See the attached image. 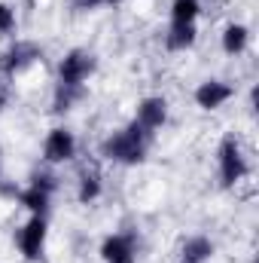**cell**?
Instances as JSON below:
<instances>
[{"label": "cell", "mask_w": 259, "mask_h": 263, "mask_svg": "<svg viewBox=\"0 0 259 263\" xmlns=\"http://www.w3.org/2000/svg\"><path fill=\"white\" fill-rule=\"evenodd\" d=\"M107 156H113L119 162H137L143 156V129L134 123L131 129L113 135L107 141Z\"/></svg>", "instance_id": "1"}, {"label": "cell", "mask_w": 259, "mask_h": 263, "mask_svg": "<svg viewBox=\"0 0 259 263\" xmlns=\"http://www.w3.org/2000/svg\"><path fill=\"white\" fill-rule=\"evenodd\" d=\"M220 168H223V181H226V184H238V181H244V175H247V162H244L241 147H238L235 141H226V144H223V150H220Z\"/></svg>", "instance_id": "2"}, {"label": "cell", "mask_w": 259, "mask_h": 263, "mask_svg": "<svg viewBox=\"0 0 259 263\" xmlns=\"http://www.w3.org/2000/svg\"><path fill=\"white\" fill-rule=\"evenodd\" d=\"M89 70H92V59L82 55V52H73V55H67L61 62V83L67 89H73V86H79L89 77Z\"/></svg>", "instance_id": "3"}, {"label": "cell", "mask_w": 259, "mask_h": 263, "mask_svg": "<svg viewBox=\"0 0 259 263\" xmlns=\"http://www.w3.org/2000/svg\"><path fill=\"white\" fill-rule=\"evenodd\" d=\"M43 239H46V223H43L40 217H34V220H31V223L21 230V236H18V245H21V251H25L28 257H40Z\"/></svg>", "instance_id": "4"}, {"label": "cell", "mask_w": 259, "mask_h": 263, "mask_svg": "<svg viewBox=\"0 0 259 263\" xmlns=\"http://www.w3.org/2000/svg\"><path fill=\"white\" fill-rule=\"evenodd\" d=\"M70 156H73V138H70V132L55 129L49 135V141H46V159L61 162V159H70Z\"/></svg>", "instance_id": "5"}, {"label": "cell", "mask_w": 259, "mask_h": 263, "mask_svg": "<svg viewBox=\"0 0 259 263\" xmlns=\"http://www.w3.org/2000/svg\"><path fill=\"white\" fill-rule=\"evenodd\" d=\"M104 260L107 263H134V248L125 236H113L104 242Z\"/></svg>", "instance_id": "6"}, {"label": "cell", "mask_w": 259, "mask_h": 263, "mask_svg": "<svg viewBox=\"0 0 259 263\" xmlns=\"http://www.w3.org/2000/svg\"><path fill=\"white\" fill-rule=\"evenodd\" d=\"M162 123H165V104L159 98L143 101L140 110H137V126L143 132H149V129H156V126H162Z\"/></svg>", "instance_id": "7"}, {"label": "cell", "mask_w": 259, "mask_h": 263, "mask_svg": "<svg viewBox=\"0 0 259 263\" xmlns=\"http://www.w3.org/2000/svg\"><path fill=\"white\" fill-rule=\"evenodd\" d=\"M229 95H232V89H229V86H223V83H204V86L195 92V101H198L201 107H207V110H210V107H220Z\"/></svg>", "instance_id": "8"}, {"label": "cell", "mask_w": 259, "mask_h": 263, "mask_svg": "<svg viewBox=\"0 0 259 263\" xmlns=\"http://www.w3.org/2000/svg\"><path fill=\"white\" fill-rule=\"evenodd\" d=\"M244 46H247V31H244L241 25L226 28V34H223V49H226L229 55H238Z\"/></svg>", "instance_id": "9"}, {"label": "cell", "mask_w": 259, "mask_h": 263, "mask_svg": "<svg viewBox=\"0 0 259 263\" xmlns=\"http://www.w3.org/2000/svg\"><path fill=\"white\" fill-rule=\"evenodd\" d=\"M195 40V28L192 25H174L171 34H168V46L171 49H186Z\"/></svg>", "instance_id": "10"}, {"label": "cell", "mask_w": 259, "mask_h": 263, "mask_svg": "<svg viewBox=\"0 0 259 263\" xmlns=\"http://www.w3.org/2000/svg\"><path fill=\"white\" fill-rule=\"evenodd\" d=\"M171 15H174V25H192L195 15H198V3L195 0H177Z\"/></svg>", "instance_id": "11"}, {"label": "cell", "mask_w": 259, "mask_h": 263, "mask_svg": "<svg viewBox=\"0 0 259 263\" xmlns=\"http://www.w3.org/2000/svg\"><path fill=\"white\" fill-rule=\"evenodd\" d=\"M207 254H210V242H207V239H192V242H186V248H183V260L186 263H201Z\"/></svg>", "instance_id": "12"}, {"label": "cell", "mask_w": 259, "mask_h": 263, "mask_svg": "<svg viewBox=\"0 0 259 263\" xmlns=\"http://www.w3.org/2000/svg\"><path fill=\"white\" fill-rule=\"evenodd\" d=\"M46 199H49V190H43V187H37V184H34V187L21 196V202H25L31 211H43V208H46Z\"/></svg>", "instance_id": "13"}, {"label": "cell", "mask_w": 259, "mask_h": 263, "mask_svg": "<svg viewBox=\"0 0 259 263\" xmlns=\"http://www.w3.org/2000/svg\"><path fill=\"white\" fill-rule=\"evenodd\" d=\"M95 196H98V181L85 175V178H82V187H79V199L89 202V199H95Z\"/></svg>", "instance_id": "14"}, {"label": "cell", "mask_w": 259, "mask_h": 263, "mask_svg": "<svg viewBox=\"0 0 259 263\" xmlns=\"http://www.w3.org/2000/svg\"><path fill=\"white\" fill-rule=\"evenodd\" d=\"M12 25H15V18H12V9L0 3V34H6V31H9Z\"/></svg>", "instance_id": "15"}]
</instances>
